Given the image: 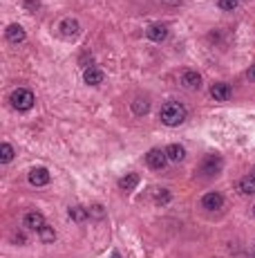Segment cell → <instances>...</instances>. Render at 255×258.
Listing matches in <instances>:
<instances>
[{
    "label": "cell",
    "mask_w": 255,
    "mask_h": 258,
    "mask_svg": "<svg viewBox=\"0 0 255 258\" xmlns=\"http://www.w3.org/2000/svg\"><path fill=\"white\" fill-rule=\"evenodd\" d=\"M224 162L219 155H206L204 160H201V166H199V173L204 175V178H213V175H217L219 171H222Z\"/></svg>",
    "instance_id": "3"
},
{
    "label": "cell",
    "mask_w": 255,
    "mask_h": 258,
    "mask_svg": "<svg viewBox=\"0 0 255 258\" xmlns=\"http://www.w3.org/2000/svg\"><path fill=\"white\" fill-rule=\"evenodd\" d=\"M25 7H27V9H36V7H38V0H27Z\"/></svg>",
    "instance_id": "24"
},
{
    "label": "cell",
    "mask_w": 255,
    "mask_h": 258,
    "mask_svg": "<svg viewBox=\"0 0 255 258\" xmlns=\"http://www.w3.org/2000/svg\"><path fill=\"white\" fill-rule=\"evenodd\" d=\"M210 94H213L215 101H228L230 99V85L219 81V83H213L210 85Z\"/></svg>",
    "instance_id": "10"
},
{
    "label": "cell",
    "mask_w": 255,
    "mask_h": 258,
    "mask_svg": "<svg viewBox=\"0 0 255 258\" xmlns=\"http://www.w3.org/2000/svg\"><path fill=\"white\" fill-rule=\"evenodd\" d=\"M12 160H14V148H12V144L5 142V144L0 146V162H3V164H9Z\"/></svg>",
    "instance_id": "20"
},
{
    "label": "cell",
    "mask_w": 255,
    "mask_h": 258,
    "mask_svg": "<svg viewBox=\"0 0 255 258\" xmlns=\"http://www.w3.org/2000/svg\"><path fill=\"white\" fill-rule=\"evenodd\" d=\"M186 117H188V110H186V106H184V103H179V101H168V103H163L161 110H159L161 123H163V126H170V128H175V126H179V123H184Z\"/></svg>",
    "instance_id": "1"
},
{
    "label": "cell",
    "mask_w": 255,
    "mask_h": 258,
    "mask_svg": "<svg viewBox=\"0 0 255 258\" xmlns=\"http://www.w3.org/2000/svg\"><path fill=\"white\" fill-rule=\"evenodd\" d=\"M83 79L88 85H99V83H103L105 74H103V70H99V68H88L83 72Z\"/></svg>",
    "instance_id": "13"
},
{
    "label": "cell",
    "mask_w": 255,
    "mask_h": 258,
    "mask_svg": "<svg viewBox=\"0 0 255 258\" xmlns=\"http://www.w3.org/2000/svg\"><path fill=\"white\" fill-rule=\"evenodd\" d=\"M168 155H166V151H159V148H152V151H148V155H146V164L150 166L152 171H161V169H166V164H168Z\"/></svg>",
    "instance_id": "4"
},
{
    "label": "cell",
    "mask_w": 255,
    "mask_h": 258,
    "mask_svg": "<svg viewBox=\"0 0 255 258\" xmlns=\"http://www.w3.org/2000/svg\"><path fill=\"white\" fill-rule=\"evenodd\" d=\"M137 184H139V175L137 173H128L126 178L119 180V189L121 191H134L137 189Z\"/></svg>",
    "instance_id": "17"
},
{
    "label": "cell",
    "mask_w": 255,
    "mask_h": 258,
    "mask_svg": "<svg viewBox=\"0 0 255 258\" xmlns=\"http://www.w3.org/2000/svg\"><path fill=\"white\" fill-rule=\"evenodd\" d=\"M67 216H70L74 222H85V220L90 218V211H88L85 207H79V204H76V207H70Z\"/></svg>",
    "instance_id": "16"
},
{
    "label": "cell",
    "mask_w": 255,
    "mask_h": 258,
    "mask_svg": "<svg viewBox=\"0 0 255 258\" xmlns=\"http://www.w3.org/2000/svg\"><path fill=\"white\" fill-rule=\"evenodd\" d=\"M239 193L244 195H255V175H244L242 180H239Z\"/></svg>",
    "instance_id": "15"
},
{
    "label": "cell",
    "mask_w": 255,
    "mask_h": 258,
    "mask_svg": "<svg viewBox=\"0 0 255 258\" xmlns=\"http://www.w3.org/2000/svg\"><path fill=\"white\" fill-rule=\"evenodd\" d=\"M5 36H7V41L14 43V45H18V43H23L27 38L25 30H23L21 25H9L7 30H5Z\"/></svg>",
    "instance_id": "12"
},
{
    "label": "cell",
    "mask_w": 255,
    "mask_h": 258,
    "mask_svg": "<svg viewBox=\"0 0 255 258\" xmlns=\"http://www.w3.org/2000/svg\"><path fill=\"white\" fill-rule=\"evenodd\" d=\"M132 112L137 114V117L148 114V112H150V101H148V99H134V101H132Z\"/></svg>",
    "instance_id": "18"
},
{
    "label": "cell",
    "mask_w": 255,
    "mask_h": 258,
    "mask_svg": "<svg viewBox=\"0 0 255 258\" xmlns=\"http://www.w3.org/2000/svg\"><path fill=\"white\" fill-rule=\"evenodd\" d=\"M237 3L239 0H217V7L222 9V12H235V9H237Z\"/></svg>",
    "instance_id": "21"
},
{
    "label": "cell",
    "mask_w": 255,
    "mask_h": 258,
    "mask_svg": "<svg viewBox=\"0 0 255 258\" xmlns=\"http://www.w3.org/2000/svg\"><path fill=\"white\" fill-rule=\"evenodd\" d=\"M23 224H25L30 231H41L47 222H45V218H43V213L30 211V213H25V218H23Z\"/></svg>",
    "instance_id": "7"
},
{
    "label": "cell",
    "mask_w": 255,
    "mask_h": 258,
    "mask_svg": "<svg viewBox=\"0 0 255 258\" xmlns=\"http://www.w3.org/2000/svg\"><path fill=\"white\" fill-rule=\"evenodd\" d=\"M155 202L168 204V202H170V191H168V189H157V193H155Z\"/></svg>",
    "instance_id": "22"
},
{
    "label": "cell",
    "mask_w": 255,
    "mask_h": 258,
    "mask_svg": "<svg viewBox=\"0 0 255 258\" xmlns=\"http://www.w3.org/2000/svg\"><path fill=\"white\" fill-rule=\"evenodd\" d=\"M90 216H94V218H103V216H105L103 207H101V204H94V207H90Z\"/></svg>",
    "instance_id": "23"
},
{
    "label": "cell",
    "mask_w": 255,
    "mask_h": 258,
    "mask_svg": "<svg viewBox=\"0 0 255 258\" xmlns=\"http://www.w3.org/2000/svg\"><path fill=\"white\" fill-rule=\"evenodd\" d=\"M30 184H34V186H45V184H50V171L43 169V166H38V169H32V171H30Z\"/></svg>",
    "instance_id": "9"
},
{
    "label": "cell",
    "mask_w": 255,
    "mask_h": 258,
    "mask_svg": "<svg viewBox=\"0 0 255 258\" xmlns=\"http://www.w3.org/2000/svg\"><path fill=\"white\" fill-rule=\"evenodd\" d=\"M253 216H255V207H253Z\"/></svg>",
    "instance_id": "27"
},
{
    "label": "cell",
    "mask_w": 255,
    "mask_h": 258,
    "mask_svg": "<svg viewBox=\"0 0 255 258\" xmlns=\"http://www.w3.org/2000/svg\"><path fill=\"white\" fill-rule=\"evenodd\" d=\"M59 32L63 38H76L81 34V25L74 18H63V21L59 23Z\"/></svg>",
    "instance_id": "6"
},
{
    "label": "cell",
    "mask_w": 255,
    "mask_h": 258,
    "mask_svg": "<svg viewBox=\"0 0 255 258\" xmlns=\"http://www.w3.org/2000/svg\"><path fill=\"white\" fill-rule=\"evenodd\" d=\"M38 238H41L43 242H54L56 240V231H54V227H50V224H45V227L38 231Z\"/></svg>",
    "instance_id": "19"
},
{
    "label": "cell",
    "mask_w": 255,
    "mask_h": 258,
    "mask_svg": "<svg viewBox=\"0 0 255 258\" xmlns=\"http://www.w3.org/2000/svg\"><path fill=\"white\" fill-rule=\"evenodd\" d=\"M146 36L155 43H161V41H166V36H168V27L161 25V23H155V25H150L146 30Z\"/></svg>",
    "instance_id": "11"
},
{
    "label": "cell",
    "mask_w": 255,
    "mask_h": 258,
    "mask_svg": "<svg viewBox=\"0 0 255 258\" xmlns=\"http://www.w3.org/2000/svg\"><path fill=\"white\" fill-rule=\"evenodd\" d=\"M166 155H168V160L170 162H181L186 157V148L181 144H170L166 148Z\"/></svg>",
    "instance_id": "14"
},
{
    "label": "cell",
    "mask_w": 255,
    "mask_h": 258,
    "mask_svg": "<svg viewBox=\"0 0 255 258\" xmlns=\"http://www.w3.org/2000/svg\"><path fill=\"white\" fill-rule=\"evenodd\" d=\"M251 258H255V249H253V254H251Z\"/></svg>",
    "instance_id": "26"
},
{
    "label": "cell",
    "mask_w": 255,
    "mask_h": 258,
    "mask_svg": "<svg viewBox=\"0 0 255 258\" xmlns=\"http://www.w3.org/2000/svg\"><path fill=\"white\" fill-rule=\"evenodd\" d=\"M9 101H12V108L18 112H27L34 108V101H36V97H34L32 90L27 88H16L12 92V97H9Z\"/></svg>",
    "instance_id": "2"
},
{
    "label": "cell",
    "mask_w": 255,
    "mask_h": 258,
    "mask_svg": "<svg viewBox=\"0 0 255 258\" xmlns=\"http://www.w3.org/2000/svg\"><path fill=\"white\" fill-rule=\"evenodd\" d=\"M201 207L206 211H217V209L224 207V195L217 193V191H208V193L201 198Z\"/></svg>",
    "instance_id": "5"
},
{
    "label": "cell",
    "mask_w": 255,
    "mask_h": 258,
    "mask_svg": "<svg viewBox=\"0 0 255 258\" xmlns=\"http://www.w3.org/2000/svg\"><path fill=\"white\" fill-rule=\"evenodd\" d=\"M246 76H248V79H251V81H253V83H255V65H251V68H248V72H246Z\"/></svg>",
    "instance_id": "25"
},
{
    "label": "cell",
    "mask_w": 255,
    "mask_h": 258,
    "mask_svg": "<svg viewBox=\"0 0 255 258\" xmlns=\"http://www.w3.org/2000/svg\"><path fill=\"white\" fill-rule=\"evenodd\" d=\"M253 175H255V169H253Z\"/></svg>",
    "instance_id": "28"
},
{
    "label": "cell",
    "mask_w": 255,
    "mask_h": 258,
    "mask_svg": "<svg viewBox=\"0 0 255 258\" xmlns=\"http://www.w3.org/2000/svg\"><path fill=\"white\" fill-rule=\"evenodd\" d=\"M181 85L186 90H199L201 88V76L195 70H184L181 72Z\"/></svg>",
    "instance_id": "8"
}]
</instances>
